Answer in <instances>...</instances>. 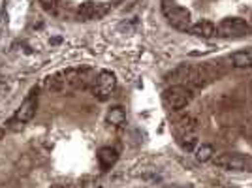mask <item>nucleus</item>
Instances as JSON below:
<instances>
[{
    "mask_svg": "<svg viewBox=\"0 0 252 188\" xmlns=\"http://www.w3.org/2000/svg\"><path fill=\"white\" fill-rule=\"evenodd\" d=\"M162 100L169 109L179 111L183 107H187L192 100V89L187 85H171L162 93Z\"/></svg>",
    "mask_w": 252,
    "mask_h": 188,
    "instance_id": "nucleus-1",
    "label": "nucleus"
},
{
    "mask_svg": "<svg viewBox=\"0 0 252 188\" xmlns=\"http://www.w3.org/2000/svg\"><path fill=\"white\" fill-rule=\"evenodd\" d=\"M115 89H117L115 73L109 72V70L98 72L96 81H94V85H93V94H94V98H98L100 102H105V100H109V98L113 96Z\"/></svg>",
    "mask_w": 252,
    "mask_h": 188,
    "instance_id": "nucleus-2",
    "label": "nucleus"
},
{
    "mask_svg": "<svg viewBox=\"0 0 252 188\" xmlns=\"http://www.w3.org/2000/svg\"><path fill=\"white\" fill-rule=\"evenodd\" d=\"M162 10L164 15L168 17V21L171 27H175L177 31H189L190 29V11L187 8H181L171 4L169 0H162Z\"/></svg>",
    "mask_w": 252,
    "mask_h": 188,
    "instance_id": "nucleus-3",
    "label": "nucleus"
},
{
    "mask_svg": "<svg viewBox=\"0 0 252 188\" xmlns=\"http://www.w3.org/2000/svg\"><path fill=\"white\" fill-rule=\"evenodd\" d=\"M217 32L219 36H224V38H241V36L251 34L252 27L241 17H226L217 27Z\"/></svg>",
    "mask_w": 252,
    "mask_h": 188,
    "instance_id": "nucleus-4",
    "label": "nucleus"
},
{
    "mask_svg": "<svg viewBox=\"0 0 252 188\" xmlns=\"http://www.w3.org/2000/svg\"><path fill=\"white\" fill-rule=\"evenodd\" d=\"M217 166L228 171H245L251 166V158L245 155H222L217 158Z\"/></svg>",
    "mask_w": 252,
    "mask_h": 188,
    "instance_id": "nucleus-5",
    "label": "nucleus"
},
{
    "mask_svg": "<svg viewBox=\"0 0 252 188\" xmlns=\"http://www.w3.org/2000/svg\"><path fill=\"white\" fill-rule=\"evenodd\" d=\"M36 109H38V100H36V96H34V94H31V96H29V98L19 105V109L15 111L13 121L25 125V123L32 121V117L36 115Z\"/></svg>",
    "mask_w": 252,
    "mask_h": 188,
    "instance_id": "nucleus-6",
    "label": "nucleus"
},
{
    "mask_svg": "<svg viewBox=\"0 0 252 188\" xmlns=\"http://www.w3.org/2000/svg\"><path fill=\"white\" fill-rule=\"evenodd\" d=\"M189 32H190V34H194V36H198V38H203V40H211V38L219 36V32H217V27H215V25H213L211 21H198V23H194V25H190Z\"/></svg>",
    "mask_w": 252,
    "mask_h": 188,
    "instance_id": "nucleus-7",
    "label": "nucleus"
},
{
    "mask_svg": "<svg viewBox=\"0 0 252 188\" xmlns=\"http://www.w3.org/2000/svg\"><path fill=\"white\" fill-rule=\"evenodd\" d=\"M119 160V153H117L113 147H102L98 151V164L102 167V171H107L117 164Z\"/></svg>",
    "mask_w": 252,
    "mask_h": 188,
    "instance_id": "nucleus-8",
    "label": "nucleus"
},
{
    "mask_svg": "<svg viewBox=\"0 0 252 188\" xmlns=\"http://www.w3.org/2000/svg\"><path fill=\"white\" fill-rule=\"evenodd\" d=\"M105 8L100 10V4H96V2H85L79 6V10H77V17L81 19V21H91V19H96V17H100V15H104Z\"/></svg>",
    "mask_w": 252,
    "mask_h": 188,
    "instance_id": "nucleus-9",
    "label": "nucleus"
},
{
    "mask_svg": "<svg viewBox=\"0 0 252 188\" xmlns=\"http://www.w3.org/2000/svg\"><path fill=\"white\" fill-rule=\"evenodd\" d=\"M230 61L233 68H252V47L233 53Z\"/></svg>",
    "mask_w": 252,
    "mask_h": 188,
    "instance_id": "nucleus-10",
    "label": "nucleus"
},
{
    "mask_svg": "<svg viewBox=\"0 0 252 188\" xmlns=\"http://www.w3.org/2000/svg\"><path fill=\"white\" fill-rule=\"evenodd\" d=\"M179 145L183 147V151H187V153H194L196 147L200 145L198 143V134L194 130H185L183 136L179 137Z\"/></svg>",
    "mask_w": 252,
    "mask_h": 188,
    "instance_id": "nucleus-11",
    "label": "nucleus"
},
{
    "mask_svg": "<svg viewBox=\"0 0 252 188\" xmlns=\"http://www.w3.org/2000/svg\"><path fill=\"white\" fill-rule=\"evenodd\" d=\"M105 121H107V125H111V126L125 125V121H126L125 109H123L121 105H115V107H111V109L107 111V115H105Z\"/></svg>",
    "mask_w": 252,
    "mask_h": 188,
    "instance_id": "nucleus-12",
    "label": "nucleus"
},
{
    "mask_svg": "<svg viewBox=\"0 0 252 188\" xmlns=\"http://www.w3.org/2000/svg\"><path fill=\"white\" fill-rule=\"evenodd\" d=\"M213 155H215V149H213V145H209V143H201V145L196 147V151H194V157H196V160L198 162H209L211 158H213Z\"/></svg>",
    "mask_w": 252,
    "mask_h": 188,
    "instance_id": "nucleus-13",
    "label": "nucleus"
},
{
    "mask_svg": "<svg viewBox=\"0 0 252 188\" xmlns=\"http://www.w3.org/2000/svg\"><path fill=\"white\" fill-rule=\"evenodd\" d=\"M40 2H42V4L45 6V8H47V10H49V8H55V6H57L61 0H40Z\"/></svg>",
    "mask_w": 252,
    "mask_h": 188,
    "instance_id": "nucleus-14",
    "label": "nucleus"
},
{
    "mask_svg": "<svg viewBox=\"0 0 252 188\" xmlns=\"http://www.w3.org/2000/svg\"><path fill=\"white\" fill-rule=\"evenodd\" d=\"M51 188H66V187H64V185H53Z\"/></svg>",
    "mask_w": 252,
    "mask_h": 188,
    "instance_id": "nucleus-15",
    "label": "nucleus"
},
{
    "mask_svg": "<svg viewBox=\"0 0 252 188\" xmlns=\"http://www.w3.org/2000/svg\"><path fill=\"white\" fill-rule=\"evenodd\" d=\"M4 137V128H0V139Z\"/></svg>",
    "mask_w": 252,
    "mask_h": 188,
    "instance_id": "nucleus-16",
    "label": "nucleus"
}]
</instances>
